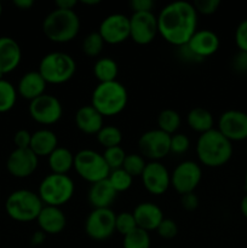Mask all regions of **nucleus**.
I'll return each mask as SVG.
<instances>
[{"mask_svg": "<svg viewBox=\"0 0 247 248\" xmlns=\"http://www.w3.org/2000/svg\"><path fill=\"white\" fill-rule=\"evenodd\" d=\"M159 34L174 46L185 45L198 31V12L193 2L172 1L157 15Z\"/></svg>", "mask_w": 247, "mask_h": 248, "instance_id": "f257e3e1", "label": "nucleus"}, {"mask_svg": "<svg viewBox=\"0 0 247 248\" xmlns=\"http://www.w3.org/2000/svg\"><path fill=\"white\" fill-rule=\"evenodd\" d=\"M196 155L202 165L220 167L232 156V144L218 128L201 133L196 142Z\"/></svg>", "mask_w": 247, "mask_h": 248, "instance_id": "f03ea898", "label": "nucleus"}, {"mask_svg": "<svg viewBox=\"0 0 247 248\" xmlns=\"http://www.w3.org/2000/svg\"><path fill=\"white\" fill-rule=\"evenodd\" d=\"M80 18L74 10H52L43 21V31L53 43H68L77 35Z\"/></svg>", "mask_w": 247, "mask_h": 248, "instance_id": "7ed1b4c3", "label": "nucleus"}, {"mask_svg": "<svg viewBox=\"0 0 247 248\" xmlns=\"http://www.w3.org/2000/svg\"><path fill=\"white\" fill-rule=\"evenodd\" d=\"M128 101V93L125 85L118 80L99 82L94 87L91 97L93 106L103 116H111L121 113Z\"/></svg>", "mask_w": 247, "mask_h": 248, "instance_id": "20e7f679", "label": "nucleus"}, {"mask_svg": "<svg viewBox=\"0 0 247 248\" xmlns=\"http://www.w3.org/2000/svg\"><path fill=\"white\" fill-rule=\"evenodd\" d=\"M44 202L40 196L28 189H18L7 196L5 210L10 218L17 222H31L36 220Z\"/></svg>", "mask_w": 247, "mask_h": 248, "instance_id": "39448f33", "label": "nucleus"}, {"mask_svg": "<svg viewBox=\"0 0 247 248\" xmlns=\"http://www.w3.org/2000/svg\"><path fill=\"white\" fill-rule=\"evenodd\" d=\"M77 70L74 58L62 51L48 52L41 58L38 72L47 84H63L73 78Z\"/></svg>", "mask_w": 247, "mask_h": 248, "instance_id": "423d86ee", "label": "nucleus"}, {"mask_svg": "<svg viewBox=\"0 0 247 248\" xmlns=\"http://www.w3.org/2000/svg\"><path fill=\"white\" fill-rule=\"evenodd\" d=\"M75 184L68 174L50 173L41 181L38 195L45 205L61 207L73 198Z\"/></svg>", "mask_w": 247, "mask_h": 248, "instance_id": "0eeeda50", "label": "nucleus"}, {"mask_svg": "<svg viewBox=\"0 0 247 248\" xmlns=\"http://www.w3.org/2000/svg\"><path fill=\"white\" fill-rule=\"evenodd\" d=\"M74 169L77 173L91 184L108 178L110 169L103 155L93 149H81L74 155Z\"/></svg>", "mask_w": 247, "mask_h": 248, "instance_id": "6e6552de", "label": "nucleus"}, {"mask_svg": "<svg viewBox=\"0 0 247 248\" xmlns=\"http://www.w3.org/2000/svg\"><path fill=\"white\" fill-rule=\"evenodd\" d=\"M140 155L150 161H160L171 153V136L159 128L145 131L138 140Z\"/></svg>", "mask_w": 247, "mask_h": 248, "instance_id": "1a4fd4ad", "label": "nucleus"}, {"mask_svg": "<svg viewBox=\"0 0 247 248\" xmlns=\"http://www.w3.org/2000/svg\"><path fill=\"white\" fill-rule=\"evenodd\" d=\"M115 218L111 208H93L85 220V232L96 241L109 239L115 232Z\"/></svg>", "mask_w": 247, "mask_h": 248, "instance_id": "9d476101", "label": "nucleus"}, {"mask_svg": "<svg viewBox=\"0 0 247 248\" xmlns=\"http://www.w3.org/2000/svg\"><path fill=\"white\" fill-rule=\"evenodd\" d=\"M202 170L200 165L191 160L182 161L174 167L171 174V186L181 195L193 193L200 184Z\"/></svg>", "mask_w": 247, "mask_h": 248, "instance_id": "9b49d317", "label": "nucleus"}, {"mask_svg": "<svg viewBox=\"0 0 247 248\" xmlns=\"http://www.w3.org/2000/svg\"><path fill=\"white\" fill-rule=\"evenodd\" d=\"M29 114L33 120L41 125H52L62 118L63 107L57 97L44 93L31 101Z\"/></svg>", "mask_w": 247, "mask_h": 248, "instance_id": "f8f14e48", "label": "nucleus"}, {"mask_svg": "<svg viewBox=\"0 0 247 248\" xmlns=\"http://www.w3.org/2000/svg\"><path fill=\"white\" fill-rule=\"evenodd\" d=\"M130 38L139 45L152 43L159 33L157 16L153 11L132 12L130 16Z\"/></svg>", "mask_w": 247, "mask_h": 248, "instance_id": "ddd939ff", "label": "nucleus"}, {"mask_svg": "<svg viewBox=\"0 0 247 248\" xmlns=\"http://www.w3.org/2000/svg\"><path fill=\"white\" fill-rule=\"evenodd\" d=\"M217 128L230 142L247 140V113L237 109L225 110L219 116Z\"/></svg>", "mask_w": 247, "mask_h": 248, "instance_id": "4468645a", "label": "nucleus"}, {"mask_svg": "<svg viewBox=\"0 0 247 248\" xmlns=\"http://www.w3.org/2000/svg\"><path fill=\"white\" fill-rule=\"evenodd\" d=\"M98 33L103 38L104 43L120 44L130 38V17L124 14H111L101 22Z\"/></svg>", "mask_w": 247, "mask_h": 248, "instance_id": "2eb2a0df", "label": "nucleus"}, {"mask_svg": "<svg viewBox=\"0 0 247 248\" xmlns=\"http://www.w3.org/2000/svg\"><path fill=\"white\" fill-rule=\"evenodd\" d=\"M140 177L144 188L153 195H162L171 186V173L160 161L147 162Z\"/></svg>", "mask_w": 247, "mask_h": 248, "instance_id": "dca6fc26", "label": "nucleus"}, {"mask_svg": "<svg viewBox=\"0 0 247 248\" xmlns=\"http://www.w3.org/2000/svg\"><path fill=\"white\" fill-rule=\"evenodd\" d=\"M39 157L31 148L12 150L6 160V169L10 174L17 178H26L31 176L38 169Z\"/></svg>", "mask_w": 247, "mask_h": 248, "instance_id": "f3484780", "label": "nucleus"}, {"mask_svg": "<svg viewBox=\"0 0 247 248\" xmlns=\"http://www.w3.org/2000/svg\"><path fill=\"white\" fill-rule=\"evenodd\" d=\"M191 51L200 58L208 57L216 53L219 48L220 40L217 33L211 29H198L190 40L186 43Z\"/></svg>", "mask_w": 247, "mask_h": 248, "instance_id": "a211bd4d", "label": "nucleus"}, {"mask_svg": "<svg viewBox=\"0 0 247 248\" xmlns=\"http://www.w3.org/2000/svg\"><path fill=\"white\" fill-rule=\"evenodd\" d=\"M22 60L19 44L11 36H0V79L18 67Z\"/></svg>", "mask_w": 247, "mask_h": 248, "instance_id": "6ab92c4d", "label": "nucleus"}, {"mask_svg": "<svg viewBox=\"0 0 247 248\" xmlns=\"http://www.w3.org/2000/svg\"><path fill=\"white\" fill-rule=\"evenodd\" d=\"M132 213L136 223H137V227L148 232L156 230L160 223L165 218L161 208L149 201L138 203Z\"/></svg>", "mask_w": 247, "mask_h": 248, "instance_id": "aec40b11", "label": "nucleus"}, {"mask_svg": "<svg viewBox=\"0 0 247 248\" xmlns=\"http://www.w3.org/2000/svg\"><path fill=\"white\" fill-rule=\"evenodd\" d=\"M39 228L41 232L48 235H56L63 232V229L67 225V217L64 212L61 210V207L56 206L44 205L36 218Z\"/></svg>", "mask_w": 247, "mask_h": 248, "instance_id": "412c9836", "label": "nucleus"}, {"mask_svg": "<svg viewBox=\"0 0 247 248\" xmlns=\"http://www.w3.org/2000/svg\"><path fill=\"white\" fill-rule=\"evenodd\" d=\"M104 116L93 106H82L75 113V124L77 128L87 135H97L104 126Z\"/></svg>", "mask_w": 247, "mask_h": 248, "instance_id": "4be33fe9", "label": "nucleus"}, {"mask_svg": "<svg viewBox=\"0 0 247 248\" xmlns=\"http://www.w3.org/2000/svg\"><path fill=\"white\" fill-rule=\"evenodd\" d=\"M46 84L47 82L44 80V78L41 77L38 70H31V72L26 73L21 78L18 86H17V92L24 99L33 101L36 97L45 93Z\"/></svg>", "mask_w": 247, "mask_h": 248, "instance_id": "5701e85b", "label": "nucleus"}, {"mask_svg": "<svg viewBox=\"0 0 247 248\" xmlns=\"http://www.w3.org/2000/svg\"><path fill=\"white\" fill-rule=\"evenodd\" d=\"M118 193L109 183L108 178L91 184L89 190V202L93 208H110Z\"/></svg>", "mask_w": 247, "mask_h": 248, "instance_id": "b1692460", "label": "nucleus"}, {"mask_svg": "<svg viewBox=\"0 0 247 248\" xmlns=\"http://www.w3.org/2000/svg\"><path fill=\"white\" fill-rule=\"evenodd\" d=\"M58 147V138L53 131L41 128L31 133V149L38 157L48 156Z\"/></svg>", "mask_w": 247, "mask_h": 248, "instance_id": "393cba45", "label": "nucleus"}, {"mask_svg": "<svg viewBox=\"0 0 247 248\" xmlns=\"http://www.w3.org/2000/svg\"><path fill=\"white\" fill-rule=\"evenodd\" d=\"M47 157L52 173L67 174L74 167V154L65 147H57Z\"/></svg>", "mask_w": 247, "mask_h": 248, "instance_id": "a878e982", "label": "nucleus"}, {"mask_svg": "<svg viewBox=\"0 0 247 248\" xmlns=\"http://www.w3.org/2000/svg\"><path fill=\"white\" fill-rule=\"evenodd\" d=\"M186 124L191 130L196 131L200 135L215 128L213 127L215 120H213L212 113L202 107H195L189 110V113L186 114Z\"/></svg>", "mask_w": 247, "mask_h": 248, "instance_id": "bb28decb", "label": "nucleus"}, {"mask_svg": "<svg viewBox=\"0 0 247 248\" xmlns=\"http://www.w3.org/2000/svg\"><path fill=\"white\" fill-rule=\"evenodd\" d=\"M119 73L118 63L110 57H102L94 62L93 74L99 82L114 81Z\"/></svg>", "mask_w": 247, "mask_h": 248, "instance_id": "cd10ccee", "label": "nucleus"}, {"mask_svg": "<svg viewBox=\"0 0 247 248\" xmlns=\"http://www.w3.org/2000/svg\"><path fill=\"white\" fill-rule=\"evenodd\" d=\"M181 123V115L174 109H164L157 115V128L170 136L177 133Z\"/></svg>", "mask_w": 247, "mask_h": 248, "instance_id": "c85d7f7f", "label": "nucleus"}, {"mask_svg": "<svg viewBox=\"0 0 247 248\" xmlns=\"http://www.w3.org/2000/svg\"><path fill=\"white\" fill-rule=\"evenodd\" d=\"M17 89L10 81L0 79V113L11 110L17 101Z\"/></svg>", "mask_w": 247, "mask_h": 248, "instance_id": "c756f323", "label": "nucleus"}, {"mask_svg": "<svg viewBox=\"0 0 247 248\" xmlns=\"http://www.w3.org/2000/svg\"><path fill=\"white\" fill-rule=\"evenodd\" d=\"M97 140L106 148L116 147L123 142V132L114 125H104L96 135Z\"/></svg>", "mask_w": 247, "mask_h": 248, "instance_id": "7c9ffc66", "label": "nucleus"}, {"mask_svg": "<svg viewBox=\"0 0 247 248\" xmlns=\"http://www.w3.org/2000/svg\"><path fill=\"white\" fill-rule=\"evenodd\" d=\"M150 245L152 241H150L149 232L140 228H136L135 230L124 236V248H150Z\"/></svg>", "mask_w": 247, "mask_h": 248, "instance_id": "2f4dec72", "label": "nucleus"}, {"mask_svg": "<svg viewBox=\"0 0 247 248\" xmlns=\"http://www.w3.org/2000/svg\"><path fill=\"white\" fill-rule=\"evenodd\" d=\"M109 183L111 184L114 189H115L116 193H123V191L128 190L132 186L133 177H131L125 170L121 167V169L111 170L110 173L108 176Z\"/></svg>", "mask_w": 247, "mask_h": 248, "instance_id": "473e14b6", "label": "nucleus"}, {"mask_svg": "<svg viewBox=\"0 0 247 248\" xmlns=\"http://www.w3.org/2000/svg\"><path fill=\"white\" fill-rule=\"evenodd\" d=\"M104 44L106 43H104L103 38L98 33V31H91L82 40L81 48L85 55L90 56V57H96V56H98L102 52Z\"/></svg>", "mask_w": 247, "mask_h": 248, "instance_id": "72a5a7b5", "label": "nucleus"}, {"mask_svg": "<svg viewBox=\"0 0 247 248\" xmlns=\"http://www.w3.org/2000/svg\"><path fill=\"white\" fill-rule=\"evenodd\" d=\"M145 166L147 162L140 154H127L123 164V169L133 178L142 176Z\"/></svg>", "mask_w": 247, "mask_h": 248, "instance_id": "f704fd0d", "label": "nucleus"}, {"mask_svg": "<svg viewBox=\"0 0 247 248\" xmlns=\"http://www.w3.org/2000/svg\"><path fill=\"white\" fill-rule=\"evenodd\" d=\"M102 155H103L107 165H108L111 171V170L121 169L123 167V164L125 161V157L127 154H126L125 150H124V148L121 145H116V147L106 148Z\"/></svg>", "mask_w": 247, "mask_h": 248, "instance_id": "c9c22d12", "label": "nucleus"}, {"mask_svg": "<svg viewBox=\"0 0 247 248\" xmlns=\"http://www.w3.org/2000/svg\"><path fill=\"white\" fill-rule=\"evenodd\" d=\"M137 227V223H136L135 217H133L132 212H121L119 215H116L115 218V232H118L119 234L125 236L128 232H131L132 230H135Z\"/></svg>", "mask_w": 247, "mask_h": 248, "instance_id": "e433bc0d", "label": "nucleus"}, {"mask_svg": "<svg viewBox=\"0 0 247 248\" xmlns=\"http://www.w3.org/2000/svg\"><path fill=\"white\" fill-rule=\"evenodd\" d=\"M156 232L157 235L160 237H162V239H173L178 234V225H177V223L174 220L170 219V218H164V220L157 227Z\"/></svg>", "mask_w": 247, "mask_h": 248, "instance_id": "4c0bfd02", "label": "nucleus"}, {"mask_svg": "<svg viewBox=\"0 0 247 248\" xmlns=\"http://www.w3.org/2000/svg\"><path fill=\"white\" fill-rule=\"evenodd\" d=\"M190 147V140L184 133H174L171 136V153L184 154Z\"/></svg>", "mask_w": 247, "mask_h": 248, "instance_id": "58836bf2", "label": "nucleus"}, {"mask_svg": "<svg viewBox=\"0 0 247 248\" xmlns=\"http://www.w3.org/2000/svg\"><path fill=\"white\" fill-rule=\"evenodd\" d=\"M193 5L198 14L211 15L215 14L220 6V0H195Z\"/></svg>", "mask_w": 247, "mask_h": 248, "instance_id": "ea45409f", "label": "nucleus"}, {"mask_svg": "<svg viewBox=\"0 0 247 248\" xmlns=\"http://www.w3.org/2000/svg\"><path fill=\"white\" fill-rule=\"evenodd\" d=\"M235 44L239 51L247 52V18L239 23L235 31Z\"/></svg>", "mask_w": 247, "mask_h": 248, "instance_id": "a19ab883", "label": "nucleus"}, {"mask_svg": "<svg viewBox=\"0 0 247 248\" xmlns=\"http://www.w3.org/2000/svg\"><path fill=\"white\" fill-rule=\"evenodd\" d=\"M31 133L27 130H18L14 136V143L16 148L19 149H26L31 147Z\"/></svg>", "mask_w": 247, "mask_h": 248, "instance_id": "79ce46f5", "label": "nucleus"}, {"mask_svg": "<svg viewBox=\"0 0 247 248\" xmlns=\"http://www.w3.org/2000/svg\"><path fill=\"white\" fill-rule=\"evenodd\" d=\"M177 55H178L179 58L184 61V62H189V63H196V62H201L202 58H200L199 56H196L193 51L189 48V46L186 45H182L178 46L177 48Z\"/></svg>", "mask_w": 247, "mask_h": 248, "instance_id": "37998d69", "label": "nucleus"}, {"mask_svg": "<svg viewBox=\"0 0 247 248\" xmlns=\"http://www.w3.org/2000/svg\"><path fill=\"white\" fill-rule=\"evenodd\" d=\"M232 65L235 72L237 73H247V52L239 51L236 55L232 57Z\"/></svg>", "mask_w": 247, "mask_h": 248, "instance_id": "c03bdc74", "label": "nucleus"}, {"mask_svg": "<svg viewBox=\"0 0 247 248\" xmlns=\"http://www.w3.org/2000/svg\"><path fill=\"white\" fill-rule=\"evenodd\" d=\"M181 205L183 206L184 210L186 211H194L198 208L199 206V198L195 193H188L182 195L181 198Z\"/></svg>", "mask_w": 247, "mask_h": 248, "instance_id": "a18cd8bd", "label": "nucleus"}, {"mask_svg": "<svg viewBox=\"0 0 247 248\" xmlns=\"http://www.w3.org/2000/svg\"><path fill=\"white\" fill-rule=\"evenodd\" d=\"M130 6L133 10V12L153 11L155 2L153 0H131Z\"/></svg>", "mask_w": 247, "mask_h": 248, "instance_id": "49530a36", "label": "nucleus"}, {"mask_svg": "<svg viewBox=\"0 0 247 248\" xmlns=\"http://www.w3.org/2000/svg\"><path fill=\"white\" fill-rule=\"evenodd\" d=\"M77 0H57V1H55L56 7L63 10H73L77 6Z\"/></svg>", "mask_w": 247, "mask_h": 248, "instance_id": "de8ad7c7", "label": "nucleus"}, {"mask_svg": "<svg viewBox=\"0 0 247 248\" xmlns=\"http://www.w3.org/2000/svg\"><path fill=\"white\" fill-rule=\"evenodd\" d=\"M45 232H41V230H38V232H34L31 239V245L33 246H40V245H43V242L45 241Z\"/></svg>", "mask_w": 247, "mask_h": 248, "instance_id": "09e8293b", "label": "nucleus"}, {"mask_svg": "<svg viewBox=\"0 0 247 248\" xmlns=\"http://www.w3.org/2000/svg\"><path fill=\"white\" fill-rule=\"evenodd\" d=\"M14 5L21 10H29L34 5L33 0H14Z\"/></svg>", "mask_w": 247, "mask_h": 248, "instance_id": "8fccbe9b", "label": "nucleus"}, {"mask_svg": "<svg viewBox=\"0 0 247 248\" xmlns=\"http://www.w3.org/2000/svg\"><path fill=\"white\" fill-rule=\"evenodd\" d=\"M240 211H241L242 216L245 218H247V194L241 199V202H240Z\"/></svg>", "mask_w": 247, "mask_h": 248, "instance_id": "3c124183", "label": "nucleus"}, {"mask_svg": "<svg viewBox=\"0 0 247 248\" xmlns=\"http://www.w3.org/2000/svg\"><path fill=\"white\" fill-rule=\"evenodd\" d=\"M81 2L85 5H97L101 2V0H81Z\"/></svg>", "mask_w": 247, "mask_h": 248, "instance_id": "603ef678", "label": "nucleus"}, {"mask_svg": "<svg viewBox=\"0 0 247 248\" xmlns=\"http://www.w3.org/2000/svg\"><path fill=\"white\" fill-rule=\"evenodd\" d=\"M245 188H246V190H247V171H246V173H245Z\"/></svg>", "mask_w": 247, "mask_h": 248, "instance_id": "864d4df0", "label": "nucleus"}, {"mask_svg": "<svg viewBox=\"0 0 247 248\" xmlns=\"http://www.w3.org/2000/svg\"><path fill=\"white\" fill-rule=\"evenodd\" d=\"M1 14H2V5L1 2H0V16H1Z\"/></svg>", "mask_w": 247, "mask_h": 248, "instance_id": "5fc2aeb1", "label": "nucleus"}]
</instances>
